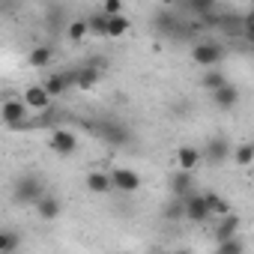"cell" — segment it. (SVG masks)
Segmentation results:
<instances>
[{
	"label": "cell",
	"mask_w": 254,
	"mask_h": 254,
	"mask_svg": "<svg viewBox=\"0 0 254 254\" xmlns=\"http://www.w3.org/2000/svg\"><path fill=\"white\" fill-rule=\"evenodd\" d=\"M200 153H203V159H206L212 168H221V165L233 156V153H230V141H227V138H221V135H218V138H209V141L203 144V150H200Z\"/></svg>",
	"instance_id": "cell-7"
},
{
	"label": "cell",
	"mask_w": 254,
	"mask_h": 254,
	"mask_svg": "<svg viewBox=\"0 0 254 254\" xmlns=\"http://www.w3.org/2000/svg\"><path fill=\"white\" fill-rule=\"evenodd\" d=\"M203 197H206V203H209V209H212V218H224V215H230V206H227L224 197H218L215 191H203Z\"/></svg>",
	"instance_id": "cell-24"
},
{
	"label": "cell",
	"mask_w": 254,
	"mask_h": 254,
	"mask_svg": "<svg viewBox=\"0 0 254 254\" xmlns=\"http://www.w3.org/2000/svg\"><path fill=\"white\" fill-rule=\"evenodd\" d=\"M0 120H3L6 129H27L30 126V108L24 105V99H3Z\"/></svg>",
	"instance_id": "cell-4"
},
{
	"label": "cell",
	"mask_w": 254,
	"mask_h": 254,
	"mask_svg": "<svg viewBox=\"0 0 254 254\" xmlns=\"http://www.w3.org/2000/svg\"><path fill=\"white\" fill-rule=\"evenodd\" d=\"M102 78V63H84V66H75V87L78 90H93Z\"/></svg>",
	"instance_id": "cell-10"
},
{
	"label": "cell",
	"mask_w": 254,
	"mask_h": 254,
	"mask_svg": "<svg viewBox=\"0 0 254 254\" xmlns=\"http://www.w3.org/2000/svg\"><path fill=\"white\" fill-rule=\"evenodd\" d=\"M224 60V48L215 42V39H200L191 45V63L194 66H203V69H218Z\"/></svg>",
	"instance_id": "cell-3"
},
{
	"label": "cell",
	"mask_w": 254,
	"mask_h": 254,
	"mask_svg": "<svg viewBox=\"0 0 254 254\" xmlns=\"http://www.w3.org/2000/svg\"><path fill=\"white\" fill-rule=\"evenodd\" d=\"M111 180H114V191H120V194H135L141 189V177L129 168H114Z\"/></svg>",
	"instance_id": "cell-9"
},
{
	"label": "cell",
	"mask_w": 254,
	"mask_h": 254,
	"mask_svg": "<svg viewBox=\"0 0 254 254\" xmlns=\"http://www.w3.org/2000/svg\"><path fill=\"white\" fill-rule=\"evenodd\" d=\"M60 18H63V9H60V6H51V9L45 12V21H48L51 27H60V24H57Z\"/></svg>",
	"instance_id": "cell-30"
},
{
	"label": "cell",
	"mask_w": 254,
	"mask_h": 254,
	"mask_svg": "<svg viewBox=\"0 0 254 254\" xmlns=\"http://www.w3.org/2000/svg\"><path fill=\"white\" fill-rule=\"evenodd\" d=\"M87 191H93V194H111V191H114V180H111V174H105V171H93V174H87Z\"/></svg>",
	"instance_id": "cell-16"
},
{
	"label": "cell",
	"mask_w": 254,
	"mask_h": 254,
	"mask_svg": "<svg viewBox=\"0 0 254 254\" xmlns=\"http://www.w3.org/2000/svg\"><path fill=\"white\" fill-rule=\"evenodd\" d=\"M242 30H245L248 39H254V9H248V12L242 15Z\"/></svg>",
	"instance_id": "cell-29"
},
{
	"label": "cell",
	"mask_w": 254,
	"mask_h": 254,
	"mask_svg": "<svg viewBox=\"0 0 254 254\" xmlns=\"http://www.w3.org/2000/svg\"><path fill=\"white\" fill-rule=\"evenodd\" d=\"M212 254H245V239L236 236V239H227V242H218L212 248Z\"/></svg>",
	"instance_id": "cell-25"
},
{
	"label": "cell",
	"mask_w": 254,
	"mask_h": 254,
	"mask_svg": "<svg viewBox=\"0 0 254 254\" xmlns=\"http://www.w3.org/2000/svg\"><path fill=\"white\" fill-rule=\"evenodd\" d=\"M87 132L93 138H99L102 144H111V147H129L132 144V132H129V126H126L123 120H108V117H99L96 123L87 120Z\"/></svg>",
	"instance_id": "cell-1"
},
{
	"label": "cell",
	"mask_w": 254,
	"mask_h": 254,
	"mask_svg": "<svg viewBox=\"0 0 254 254\" xmlns=\"http://www.w3.org/2000/svg\"><path fill=\"white\" fill-rule=\"evenodd\" d=\"M48 150L57 156H72L78 150V135L72 129H54L48 135Z\"/></svg>",
	"instance_id": "cell-6"
},
{
	"label": "cell",
	"mask_w": 254,
	"mask_h": 254,
	"mask_svg": "<svg viewBox=\"0 0 254 254\" xmlns=\"http://www.w3.org/2000/svg\"><path fill=\"white\" fill-rule=\"evenodd\" d=\"M51 60H54V48H51V45H36V48H30V54H27V66H30V69H48Z\"/></svg>",
	"instance_id": "cell-18"
},
{
	"label": "cell",
	"mask_w": 254,
	"mask_h": 254,
	"mask_svg": "<svg viewBox=\"0 0 254 254\" xmlns=\"http://www.w3.org/2000/svg\"><path fill=\"white\" fill-rule=\"evenodd\" d=\"M87 33H90L87 18H72V21H69V27H66V39H69V42H81Z\"/></svg>",
	"instance_id": "cell-23"
},
{
	"label": "cell",
	"mask_w": 254,
	"mask_h": 254,
	"mask_svg": "<svg viewBox=\"0 0 254 254\" xmlns=\"http://www.w3.org/2000/svg\"><path fill=\"white\" fill-rule=\"evenodd\" d=\"M233 162H236L239 168H248V165L254 162V144H239V147L233 150Z\"/></svg>",
	"instance_id": "cell-27"
},
{
	"label": "cell",
	"mask_w": 254,
	"mask_h": 254,
	"mask_svg": "<svg viewBox=\"0 0 254 254\" xmlns=\"http://www.w3.org/2000/svg\"><path fill=\"white\" fill-rule=\"evenodd\" d=\"M248 42H251V51H254V39H248Z\"/></svg>",
	"instance_id": "cell-33"
},
{
	"label": "cell",
	"mask_w": 254,
	"mask_h": 254,
	"mask_svg": "<svg viewBox=\"0 0 254 254\" xmlns=\"http://www.w3.org/2000/svg\"><path fill=\"white\" fill-rule=\"evenodd\" d=\"M21 99H24V105L30 108V111H51V96H48V90L42 87V84H33V87H27L24 93H21Z\"/></svg>",
	"instance_id": "cell-12"
},
{
	"label": "cell",
	"mask_w": 254,
	"mask_h": 254,
	"mask_svg": "<svg viewBox=\"0 0 254 254\" xmlns=\"http://www.w3.org/2000/svg\"><path fill=\"white\" fill-rule=\"evenodd\" d=\"M200 84H203V90H209V96H212L215 90H221V87H227L230 81L224 78V72H218V69H209V72H203V78H200Z\"/></svg>",
	"instance_id": "cell-22"
},
{
	"label": "cell",
	"mask_w": 254,
	"mask_h": 254,
	"mask_svg": "<svg viewBox=\"0 0 254 254\" xmlns=\"http://www.w3.org/2000/svg\"><path fill=\"white\" fill-rule=\"evenodd\" d=\"M209 218H212V209H209L203 191L191 194V197L186 200V221H191V224H206Z\"/></svg>",
	"instance_id": "cell-8"
},
{
	"label": "cell",
	"mask_w": 254,
	"mask_h": 254,
	"mask_svg": "<svg viewBox=\"0 0 254 254\" xmlns=\"http://www.w3.org/2000/svg\"><path fill=\"white\" fill-rule=\"evenodd\" d=\"M209 99H212V105H215L218 111H233V108L239 105V87H236V84H227V87L215 90Z\"/></svg>",
	"instance_id": "cell-14"
},
{
	"label": "cell",
	"mask_w": 254,
	"mask_h": 254,
	"mask_svg": "<svg viewBox=\"0 0 254 254\" xmlns=\"http://www.w3.org/2000/svg\"><path fill=\"white\" fill-rule=\"evenodd\" d=\"M171 254H194L191 248H177V251H171Z\"/></svg>",
	"instance_id": "cell-32"
},
{
	"label": "cell",
	"mask_w": 254,
	"mask_h": 254,
	"mask_svg": "<svg viewBox=\"0 0 254 254\" xmlns=\"http://www.w3.org/2000/svg\"><path fill=\"white\" fill-rule=\"evenodd\" d=\"M200 159H203V153H200L197 147H191V144H183V147L177 150V168H180V171L194 174V168L200 165Z\"/></svg>",
	"instance_id": "cell-15"
},
{
	"label": "cell",
	"mask_w": 254,
	"mask_h": 254,
	"mask_svg": "<svg viewBox=\"0 0 254 254\" xmlns=\"http://www.w3.org/2000/svg\"><path fill=\"white\" fill-rule=\"evenodd\" d=\"M45 194H48V189H45L42 177H36V174H18L12 183V200L18 206H36Z\"/></svg>",
	"instance_id": "cell-2"
},
{
	"label": "cell",
	"mask_w": 254,
	"mask_h": 254,
	"mask_svg": "<svg viewBox=\"0 0 254 254\" xmlns=\"http://www.w3.org/2000/svg\"><path fill=\"white\" fill-rule=\"evenodd\" d=\"M129 27H132L129 18H126V15H117V18H111V24H108V36H111V39H120V36L129 33Z\"/></svg>",
	"instance_id": "cell-26"
},
{
	"label": "cell",
	"mask_w": 254,
	"mask_h": 254,
	"mask_svg": "<svg viewBox=\"0 0 254 254\" xmlns=\"http://www.w3.org/2000/svg\"><path fill=\"white\" fill-rule=\"evenodd\" d=\"M147 254H171V251H168V248H150Z\"/></svg>",
	"instance_id": "cell-31"
},
{
	"label": "cell",
	"mask_w": 254,
	"mask_h": 254,
	"mask_svg": "<svg viewBox=\"0 0 254 254\" xmlns=\"http://www.w3.org/2000/svg\"><path fill=\"white\" fill-rule=\"evenodd\" d=\"M87 24H90V33H93V36H108V24H111V18H108L102 9H96V12L87 15Z\"/></svg>",
	"instance_id": "cell-21"
},
{
	"label": "cell",
	"mask_w": 254,
	"mask_h": 254,
	"mask_svg": "<svg viewBox=\"0 0 254 254\" xmlns=\"http://www.w3.org/2000/svg\"><path fill=\"white\" fill-rule=\"evenodd\" d=\"M45 90H48V96L54 99V96H63L69 87H75V69H66V72H51L48 78H45V84H42Z\"/></svg>",
	"instance_id": "cell-11"
},
{
	"label": "cell",
	"mask_w": 254,
	"mask_h": 254,
	"mask_svg": "<svg viewBox=\"0 0 254 254\" xmlns=\"http://www.w3.org/2000/svg\"><path fill=\"white\" fill-rule=\"evenodd\" d=\"M162 218H165V221H183V218H186V200L171 197V200L162 206Z\"/></svg>",
	"instance_id": "cell-20"
},
{
	"label": "cell",
	"mask_w": 254,
	"mask_h": 254,
	"mask_svg": "<svg viewBox=\"0 0 254 254\" xmlns=\"http://www.w3.org/2000/svg\"><path fill=\"white\" fill-rule=\"evenodd\" d=\"M60 212H63V203H60L51 191L36 203V215H39L42 221H54V218H60Z\"/></svg>",
	"instance_id": "cell-17"
},
{
	"label": "cell",
	"mask_w": 254,
	"mask_h": 254,
	"mask_svg": "<svg viewBox=\"0 0 254 254\" xmlns=\"http://www.w3.org/2000/svg\"><path fill=\"white\" fill-rule=\"evenodd\" d=\"M168 191L171 197H180V200H189L191 194H197V183H194V174L189 171H171L168 174Z\"/></svg>",
	"instance_id": "cell-5"
},
{
	"label": "cell",
	"mask_w": 254,
	"mask_h": 254,
	"mask_svg": "<svg viewBox=\"0 0 254 254\" xmlns=\"http://www.w3.org/2000/svg\"><path fill=\"white\" fill-rule=\"evenodd\" d=\"M245 254H248V251H245Z\"/></svg>",
	"instance_id": "cell-34"
},
{
	"label": "cell",
	"mask_w": 254,
	"mask_h": 254,
	"mask_svg": "<svg viewBox=\"0 0 254 254\" xmlns=\"http://www.w3.org/2000/svg\"><path fill=\"white\" fill-rule=\"evenodd\" d=\"M239 215H224V218H215V227H212V239H215V245L218 242H227V239H236L239 236Z\"/></svg>",
	"instance_id": "cell-13"
},
{
	"label": "cell",
	"mask_w": 254,
	"mask_h": 254,
	"mask_svg": "<svg viewBox=\"0 0 254 254\" xmlns=\"http://www.w3.org/2000/svg\"><path fill=\"white\" fill-rule=\"evenodd\" d=\"M21 245V233L6 227V230H0V254H15Z\"/></svg>",
	"instance_id": "cell-19"
},
{
	"label": "cell",
	"mask_w": 254,
	"mask_h": 254,
	"mask_svg": "<svg viewBox=\"0 0 254 254\" xmlns=\"http://www.w3.org/2000/svg\"><path fill=\"white\" fill-rule=\"evenodd\" d=\"M102 12H105L108 18L126 15V3H123V0H105V3H102Z\"/></svg>",
	"instance_id": "cell-28"
}]
</instances>
